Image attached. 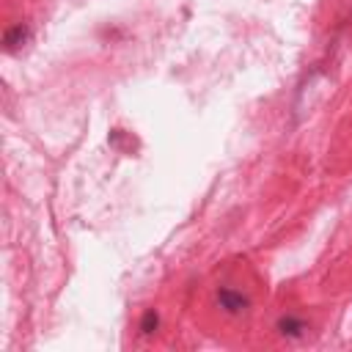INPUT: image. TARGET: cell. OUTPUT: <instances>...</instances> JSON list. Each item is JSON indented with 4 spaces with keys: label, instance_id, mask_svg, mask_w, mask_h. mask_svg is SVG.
<instances>
[{
    "label": "cell",
    "instance_id": "cell-1",
    "mask_svg": "<svg viewBox=\"0 0 352 352\" xmlns=\"http://www.w3.org/2000/svg\"><path fill=\"white\" fill-rule=\"evenodd\" d=\"M217 305H220L226 314H242V311H248L250 300H248L242 292L223 286V289H217Z\"/></svg>",
    "mask_w": 352,
    "mask_h": 352
},
{
    "label": "cell",
    "instance_id": "cell-2",
    "mask_svg": "<svg viewBox=\"0 0 352 352\" xmlns=\"http://www.w3.org/2000/svg\"><path fill=\"white\" fill-rule=\"evenodd\" d=\"M30 25H25V22H16V25H11L6 33H3V47H6V52H16L19 47H25L28 41H30Z\"/></svg>",
    "mask_w": 352,
    "mask_h": 352
},
{
    "label": "cell",
    "instance_id": "cell-3",
    "mask_svg": "<svg viewBox=\"0 0 352 352\" xmlns=\"http://www.w3.org/2000/svg\"><path fill=\"white\" fill-rule=\"evenodd\" d=\"M275 327H278V333H280L283 338H289V341H297V338H302V336H305V330H308L305 319H300V316H294V314H286V316H280Z\"/></svg>",
    "mask_w": 352,
    "mask_h": 352
},
{
    "label": "cell",
    "instance_id": "cell-4",
    "mask_svg": "<svg viewBox=\"0 0 352 352\" xmlns=\"http://www.w3.org/2000/svg\"><path fill=\"white\" fill-rule=\"evenodd\" d=\"M138 327H140V333H143V336L157 333V327H160V314H157L154 308H148V311L140 316V324H138Z\"/></svg>",
    "mask_w": 352,
    "mask_h": 352
}]
</instances>
